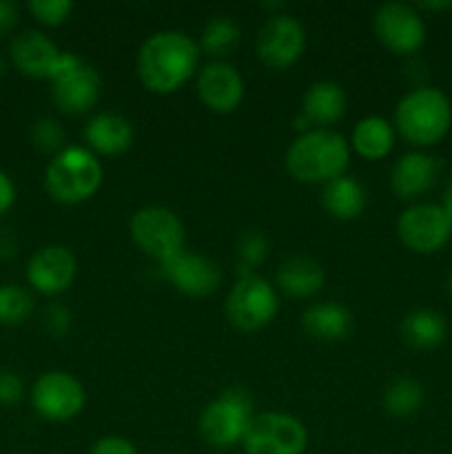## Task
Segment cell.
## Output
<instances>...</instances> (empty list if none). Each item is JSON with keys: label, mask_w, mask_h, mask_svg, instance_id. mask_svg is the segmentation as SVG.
Listing matches in <instances>:
<instances>
[{"label": "cell", "mask_w": 452, "mask_h": 454, "mask_svg": "<svg viewBox=\"0 0 452 454\" xmlns=\"http://www.w3.org/2000/svg\"><path fill=\"white\" fill-rule=\"evenodd\" d=\"M199 44L180 29H164L149 35L137 51L136 69L151 93H173L195 74Z\"/></svg>", "instance_id": "1"}, {"label": "cell", "mask_w": 452, "mask_h": 454, "mask_svg": "<svg viewBox=\"0 0 452 454\" xmlns=\"http://www.w3.org/2000/svg\"><path fill=\"white\" fill-rule=\"evenodd\" d=\"M286 171L304 184H328L346 176L350 164V142L332 129H310L291 142Z\"/></svg>", "instance_id": "2"}, {"label": "cell", "mask_w": 452, "mask_h": 454, "mask_svg": "<svg viewBox=\"0 0 452 454\" xmlns=\"http://www.w3.org/2000/svg\"><path fill=\"white\" fill-rule=\"evenodd\" d=\"M394 124L403 140L410 145H437L450 131L452 105L446 93L439 89L417 87L397 102Z\"/></svg>", "instance_id": "3"}, {"label": "cell", "mask_w": 452, "mask_h": 454, "mask_svg": "<svg viewBox=\"0 0 452 454\" xmlns=\"http://www.w3.org/2000/svg\"><path fill=\"white\" fill-rule=\"evenodd\" d=\"M105 168L93 151L65 146L44 171V189L56 202L80 204L93 198L102 186Z\"/></svg>", "instance_id": "4"}, {"label": "cell", "mask_w": 452, "mask_h": 454, "mask_svg": "<svg viewBox=\"0 0 452 454\" xmlns=\"http://www.w3.org/2000/svg\"><path fill=\"white\" fill-rule=\"evenodd\" d=\"M253 412V399L244 388H226L199 415V437L217 450H226L244 442Z\"/></svg>", "instance_id": "5"}, {"label": "cell", "mask_w": 452, "mask_h": 454, "mask_svg": "<svg viewBox=\"0 0 452 454\" xmlns=\"http://www.w3.org/2000/svg\"><path fill=\"white\" fill-rule=\"evenodd\" d=\"M129 235L142 253L158 260L160 264L186 251L184 224L175 211L160 204L137 208L129 220Z\"/></svg>", "instance_id": "6"}, {"label": "cell", "mask_w": 452, "mask_h": 454, "mask_svg": "<svg viewBox=\"0 0 452 454\" xmlns=\"http://www.w3.org/2000/svg\"><path fill=\"white\" fill-rule=\"evenodd\" d=\"M279 313L277 288L260 275H242L230 288L224 315L233 328L242 333H257L269 326Z\"/></svg>", "instance_id": "7"}, {"label": "cell", "mask_w": 452, "mask_h": 454, "mask_svg": "<svg viewBox=\"0 0 452 454\" xmlns=\"http://www.w3.org/2000/svg\"><path fill=\"white\" fill-rule=\"evenodd\" d=\"M102 96V80L97 71L75 53H62L60 67L51 78V98L66 115H82L97 105Z\"/></svg>", "instance_id": "8"}, {"label": "cell", "mask_w": 452, "mask_h": 454, "mask_svg": "<svg viewBox=\"0 0 452 454\" xmlns=\"http://www.w3.org/2000/svg\"><path fill=\"white\" fill-rule=\"evenodd\" d=\"M246 454H304L308 430L288 412H261L251 419L242 442Z\"/></svg>", "instance_id": "9"}, {"label": "cell", "mask_w": 452, "mask_h": 454, "mask_svg": "<svg viewBox=\"0 0 452 454\" xmlns=\"http://www.w3.org/2000/svg\"><path fill=\"white\" fill-rule=\"evenodd\" d=\"M372 31L388 51L397 56L417 53L425 43V22L415 4L384 3L372 16Z\"/></svg>", "instance_id": "10"}, {"label": "cell", "mask_w": 452, "mask_h": 454, "mask_svg": "<svg viewBox=\"0 0 452 454\" xmlns=\"http://www.w3.org/2000/svg\"><path fill=\"white\" fill-rule=\"evenodd\" d=\"M397 235L406 248L421 255L441 251L452 235L450 220L443 207L419 202L408 207L397 220Z\"/></svg>", "instance_id": "11"}, {"label": "cell", "mask_w": 452, "mask_h": 454, "mask_svg": "<svg viewBox=\"0 0 452 454\" xmlns=\"http://www.w3.org/2000/svg\"><path fill=\"white\" fill-rule=\"evenodd\" d=\"M306 47L304 25L291 13H275L260 27L255 53L270 69H286L295 65Z\"/></svg>", "instance_id": "12"}, {"label": "cell", "mask_w": 452, "mask_h": 454, "mask_svg": "<svg viewBox=\"0 0 452 454\" xmlns=\"http://www.w3.org/2000/svg\"><path fill=\"white\" fill-rule=\"evenodd\" d=\"M35 412L47 421H69L82 412L87 393L80 380L65 371H49L35 380L31 390Z\"/></svg>", "instance_id": "13"}, {"label": "cell", "mask_w": 452, "mask_h": 454, "mask_svg": "<svg viewBox=\"0 0 452 454\" xmlns=\"http://www.w3.org/2000/svg\"><path fill=\"white\" fill-rule=\"evenodd\" d=\"M160 266H162L164 278L177 291L189 297H195V300L213 295L220 288L222 278H224L220 264L211 260V257L199 255V253L182 251L173 255L171 260L162 262Z\"/></svg>", "instance_id": "14"}, {"label": "cell", "mask_w": 452, "mask_h": 454, "mask_svg": "<svg viewBox=\"0 0 452 454\" xmlns=\"http://www.w3.org/2000/svg\"><path fill=\"white\" fill-rule=\"evenodd\" d=\"M75 257L62 244H47L31 255L27 279L43 295H60L74 284Z\"/></svg>", "instance_id": "15"}, {"label": "cell", "mask_w": 452, "mask_h": 454, "mask_svg": "<svg viewBox=\"0 0 452 454\" xmlns=\"http://www.w3.org/2000/svg\"><path fill=\"white\" fill-rule=\"evenodd\" d=\"M198 96L215 114H233L244 100V80L226 60H213L198 74Z\"/></svg>", "instance_id": "16"}, {"label": "cell", "mask_w": 452, "mask_h": 454, "mask_svg": "<svg viewBox=\"0 0 452 454\" xmlns=\"http://www.w3.org/2000/svg\"><path fill=\"white\" fill-rule=\"evenodd\" d=\"M9 53H12L16 69L22 71L25 75L51 80L56 75L58 67H60L62 53L65 51H60L56 43L49 40L44 34L29 29L22 31V34H18L12 40Z\"/></svg>", "instance_id": "17"}, {"label": "cell", "mask_w": 452, "mask_h": 454, "mask_svg": "<svg viewBox=\"0 0 452 454\" xmlns=\"http://www.w3.org/2000/svg\"><path fill=\"white\" fill-rule=\"evenodd\" d=\"M439 171H441V162L434 155L424 153V151H412V153L401 155L393 164L390 189L397 198L415 200L433 189Z\"/></svg>", "instance_id": "18"}, {"label": "cell", "mask_w": 452, "mask_h": 454, "mask_svg": "<svg viewBox=\"0 0 452 454\" xmlns=\"http://www.w3.org/2000/svg\"><path fill=\"white\" fill-rule=\"evenodd\" d=\"M133 124L124 115L97 114L84 127V140L89 149L100 155H120L133 145Z\"/></svg>", "instance_id": "19"}, {"label": "cell", "mask_w": 452, "mask_h": 454, "mask_svg": "<svg viewBox=\"0 0 452 454\" xmlns=\"http://www.w3.org/2000/svg\"><path fill=\"white\" fill-rule=\"evenodd\" d=\"M346 106H348V98L344 89L332 80H319L306 89L301 114L315 129H328V124L344 118Z\"/></svg>", "instance_id": "20"}, {"label": "cell", "mask_w": 452, "mask_h": 454, "mask_svg": "<svg viewBox=\"0 0 452 454\" xmlns=\"http://www.w3.org/2000/svg\"><path fill=\"white\" fill-rule=\"evenodd\" d=\"M301 326L317 341H341L353 333V315L344 304H310L301 315Z\"/></svg>", "instance_id": "21"}, {"label": "cell", "mask_w": 452, "mask_h": 454, "mask_svg": "<svg viewBox=\"0 0 452 454\" xmlns=\"http://www.w3.org/2000/svg\"><path fill=\"white\" fill-rule=\"evenodd\" d=\"M322 264L313 257L295 255L288 257L275 275V286L288 297H313L315 293L322 291L323 286Z\"/></svg>", "instance_id": "22"}, {"label": "cell", "mask_w": 452, "mask_h": 454, "mask_svg": "<svg viewBox=\"0 0 452 454\" xmlns=\"http://www.w3.org/2000/svg\"><path fill=\"white\" fill-rule=\"evenodd\" d=\"M368 193L359 180L353 176H341L323 184L322 207L335 220H355L366 211Z\"/></svg>", "instance_id": "23"}, {"label": "cell", "mask_w": 452, "mask_h": 454, "mask_svg": "<svg viewBox=\"0 0 452 454\" xmlns=\"http://www.w3.org/2000/svg\"><path fill=\"white\" fill-rule=\"evenodd\" d=\"M350 146L357 155L362 158L372 160H384L386 155L393 151L394 146V129L381 115H368L362 118L353 129V136H350Z\"/></svg>", "instance_id": "24"}, {"label": "cell", "mask_w": 452, "mask_h": 454, "mask_svg": "<svg viewBox=\"0 0 452 454\" xmlns=\"http://www.w3.org/2000/svg\"><path fill=\"white\" fill-rule=\"evenodd\" d=\"M401 340L410 348L433 350L448 337V324L441 313L433 309H417L408 313L401 322Z\"/></svg>", "instance_id": "25"}, {"label": "cell", "mask_w": 452, "mask_h": 454, "mask_svg": "<svg viewBox=\"0 0 452 454\" xmlns=\"http://www.w3.org/2000/svg\"><path fill=\"white\" fill-rule=\"evenodd\" d=\"M424 403V386L412 377H397L390 381L381 397V406L393 417H410Z\"/></svg>", "instance_id": "26"}, {"label": "cell", "mask_w": 452, "mask_h": 454, "mask_svg": "<svg viewBox=\"0 0 452 454\" xmlns=\"http://www.w3.org/2000/svg\"><path fill=\"white\" fill-rule=\"evenodd\" d=\"M242 38V29L230 16H215L204 25L199 35V49L213 58H224L233 51Z\"/></svg>", "instance_id": "27"}, {"label": "cell", "mask_w": 452, "mask_h": 454, "mask_svg": "<svg viewBox=\"0 0 452 454\" xmlns=\"http://www.w3.org/2000/svg\"><path fill=\"white\" fill-rule=\"evenodd\" d=\"M34 313V297L18 284H0V324L18 326Z\"/></svg>", "instance_id": "28"}, {"label": "cell", "mask_w": 452, "mask_h": 454, "mask_svg": "<svg viewBox=\"0 0 452 454\" xmlns=\"http://www.w3.org/2000/svg\"><path fill=\"white\" fill-rule=\"evenodd\" d=\"M269 255V239L261 231H246L238 242V266L239 278L253 275L257 266Z\"/></svg>", "instance_id": "29"}, {"label": "cell", "mask_w": 452, "mask_h": 454, "mask_svg": "<svg viewBox=\"0 0 452 454\" xmlns=\"http://www.w3.org/2000/svg\"><path fill=\"white\" fill-rule=\"evenodd\" d=\"M65 129L53 118H40L31 127V142L44 153H60L65 149Z\"/></svg>", "instance_id": "30"}, {"label": "cell", "mask_w": 452, "mask_h": 454, "mask_svg": "<svg viewBox=\"0 0 452 454\" xmlns=\"http://www.w3.org/2000/svg\"><path fill=\"white\" fill-rule=\"evenodd\" d=\"M27 7L34 13L35 20L49 27L62 25L71 16V12H74V3L71 0H31Z\"/></svg>", "instance_id": "31"}, {"label": "cell", "mask_w": 452, "mask_h": 454, "mask_svg": "<svg viewBox=\"0 0 452 454\" xmlns=\"http://www.w3.org/2000/svg\"><path fill=\"white\" fill-rule=\"evenodd\" d=\"M43 326L49 335L62 337L71 328V310L62 304H51L43 313Z\"/></svg>", "instance_id": "32"}, {"label": "cell", "mask_w": 452, "mask_h": 454, "mask_svg": "<svg viewBox=\"0 0 452 454\" xmlns=\"http://www.w3.org/2000/svg\"><path fill=\"white\" fill-rule=\"evenodd\" d=\"M25 395V384L13 371L0 368V406H16Z\"/></svg>", "instance_id": "33"}, {"label": "cell", "mask_w": 452, "mask_h": 454, "mask_svg": "<svg viewBox=\"0 0 452 454\" xmlns=\"http://www.w3.org/2000/svg\"><path fill=\"white\" fill-rule=\"evenodd\" d=\"M89 454H137V450L129 439L118 437V434H109V437L97 439Z\"/></svg>", "instance_id": "34"}, {"label": "cell", "mask_w": 452, "mask_h": 454, "mask_svg": "<svg viewBox=\"0 0 452 454\" xmlns=\"http://www.w3.org/2000/svg\"><path fill=\"white\" fill-rule=\"evenodd\" d=\"M18 22V7L12 0H0V35H7Z\"/></svg>", "instance_id": "35"}, {"label": "cell", "mask_w": 452, "mask_h": 454, "mask_svg": "<svg viewBox=\"0 0 452 454\" xmlns=\"http://www.w3.org/2000/svg\"><path fill=\"white\" fill-rule=\"evenodd\" d=\"M13 200H16V186L7 173L0 171V215H4L12 208Z\"/></svg>", "instance_id": "36"}, {"label": "cell", "mask_w": 452, "mask_h": 454, "mask_svg": "<svg viewBox=\"0 0 452 454\" xmlns=\"http://www.w3.org/2000/svg\"><path fill=\"white\" fill-rule=\"evenodd\" d=\"M18 238L12 229H0V260H9L16 255Z\"/></svg>", "instance_id": "37"}, {"label": "cell", "mask_w": 452, "mask_h": 454, "mask_svg": "<svg viewBox=\"0 0 452 454\" xmlns=\"http://www.w3.org/2000/svg\"><path fill=\"white\" fill-rule=\"evenodd\" d=\"M443 211H446L448 220H450V226H452V177H450V182H448L446 198H443Z\"/></svg>", "instance_id": "38"}, {"label": "cell", "mask_w": 452, "mask_h": 454, "mask_svg": "<svg viewBox=\"0 0 452 454\" xmlns=\"http://www.w3.org/2000/svg\"><path fill=\"white\" fill-rule=\"evenodd\" d=\"M417 9H430V12H443V9H452V0H443V3H419Z\"/></svg>", "instance_id": "39"}, {"label": "cell", "mask_w": 452, "mask_h": 454, "mask_svg": "<svg viewBox=\"0 0 452 454\" xmlns=\"http://www.w3.org/2000/svg\"><path fill=\"white\" fill-rule=\"evenodd\" d=\"M448 295L452 297V273L448 275Z\"/></svg>", "instance_id": "40"}, {"label": "cell", "mask_w": 452, "mask_h": 454, "mask_svg": "<svg viewBox=\"0 0 452 454\" xmlns=\"http://www.w3.org/2000/svg\"><path fill=\"white\" fill-rule=\"evenodd\" d=\"M4 74V60H3V56H0V75Z\"/></svg>", "instance_id": "41"}]
</instances>
